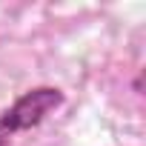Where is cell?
<instances>
[{
	"label": "cell",
	"instance_id": "1",
	"mask_svg": "<svg viewBox=\"0 0 146 146\" xmlns=\"http://www.w3.org/2000/svg\"><path fill=\"white\" fill-rule=\"evenodd\" d=\"M63 106V92L54 86H37L20 95L3 115H0V146H9V140L20 132L40 126L54 109Z\"/></svg>",
	"mask_w": 146,
	"mask_h": 146
}]
</instances>
